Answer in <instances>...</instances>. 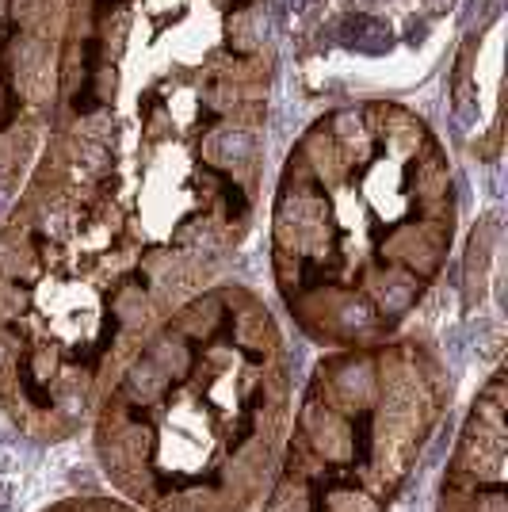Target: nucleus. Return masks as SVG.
I'll use <instances>...</instances> for the list:
<instances>
[{
    "label": "nucleus",
    "mask_w": 508,
    "mask_h": 512,
    "mask_svg": "<svg viewBox=\"0 0 508 512\" xmlns=\"http://www.w3.org/2000/svg\"><path fill=\"white\" fill-rule=\"evenodd\" d=\"M43 153L0 222V402L77 428L249 237L264 0H65Z\"/></svg>",
    "instance_id": "obj_1"
},
{
    "label": "nucleus",
    "mask_w": 508,
    "mask_h": 512,
    "mask_svg": "<svg viewBox=\"0 0 508 512\" xmlns=\"http://www.w3.org/2000/svg\"><path fill=\"white\" fill-rule=\"evenodd\" d=\"M455 176L444 142L390 100L340 104L295 138L279 169L272 283L321 348L402 333L455 241Z\"/></svg>",
    "instance_id": "obj_2"
},
{
    "label": "nucleus",
    "mask_w": 508,
    "mask_h": 512,
    "mask_svg": "<svg viewBox=\"0 0 508 512\" xmlns=\"http://www.w3.org/2000/svg\"><path fill=\"white\" fill-rule=\"evenodd\" d=\"M291 421V356L249 287L211 283L161 318L104 386L92 444L142 512H249Z\"/></svg>",
    "instance_id": "obj_3"
},
{
    "label": "nucleus",
    "mask_w": 508,
    "mask_h": 512,
    "mask_svg": "<svg viewBox=\"0 0 508 512\" xmlns=\"http://www.w3.org/2000/svg\"><path fill=\"white\" fill-rule=\"evenodd\" d=\"M447 402L451 375L428 341L333 348L302 386L260 512H386Z\"/></svg>",
    "instance_id": "obj_4"
},
{
    "label": "nucleus",
    "mask_w": 508,
    "mask_h": 512,
    "mask_svg": "<svg viewBox=\"0 0 508 512\" xmlns=\"http://www.w3.org/2000/svg\"><path fill=\"white\" fill-rule=\"evenodd\" d=\"M505 409V371H497L478 390V398L459 428V440L451 448L444 482H440L436 512H508Z\"/></svg>",
    "instance_id": "obj_5"
},
{
    "label": "nucleus",
    "mask_w": 508,
    "mask_h": 512,
    "mask_svg": "<svg viewBox=\"0 0 508 512\" xmlns=\"http://www.w3.org/2000/svg\"><path fill=\"white\" fill-rule=\"evenodd\" d=\"M50 123V85L20 73L16 27L0 20V222L16 207Z\"/></svg>",
    "instance_id": "obj_6"
},
{
    "label": "nucleus",
    "mask_w": 508,
    "mask_h": 512,
    "mask_svg": "<svg viewBox=\"0 0 508 512\" xmlns=\"http://www.w3.org/2000/svg\"><path fill=\"white\" fill-rule=\"evenodd\" d=\"M43 512H142L134 509L123 497H69V501H58Z\"/></svg>",
    "instance_id": "obj_7"
},
{
    "label": "nucleus",
    "mask_w": 508,
    "mask_h": 512,
    "mask_svg": "<svg viewBox=\"0 0 508 512\" xmlns=\"http://www.w3.org/2000/svg\"><path fill=\"white\" fill-rule=\"evenodd\" d=\"M46 4H50V0H0V20L20 27V23H27L31 16L46 12ZM54 4H65V0H54Z\"/></svg>",
    "instance_id": "obj_8"
}]
</instances>
